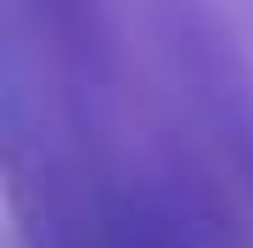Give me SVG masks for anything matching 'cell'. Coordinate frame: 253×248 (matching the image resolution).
<instances>
[{"instance_id": "obj_2", "label": "cell", "mask_w": 253, "mask_h": 248, "mask_svg": "<svg viewBox=\"0 0 253 248\" xmlns=\"http://www.w3.org/2000/svg\"><path fill=\"white\" fill-rule=\"evenodd\" d=\"M23 226H28V231H23V243H28V248H79V243H73V237L51 220L45 209H40V214L28 209V214H23Z\"/></svg>"}, {"instance_id": "obj_1", "label": "cell", "mask_w": 253, "mask_h": 248, "mask_svg": "<svg viewBox=\"0 0 253 248\" xmlns=\"http://www.w3.org/2000/svg\"><path fill=\"white\" fill-rule=\"evenodd\" d=\"M45 11V28L62 40V51L73 62H96V11L90 0H34Z\"/></svg>"}]
</instances>
